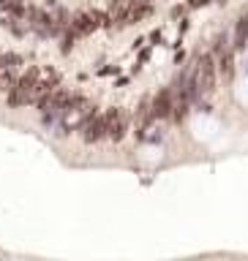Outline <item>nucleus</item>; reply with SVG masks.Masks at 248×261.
Listing matches in <instances>:
<instances>
[{"label": "nucleus", "instance_id": "1", "mask_svg": "<svg viewBox=\"0 0 248 261\" xmlns=\"http://www.w3.org/2000/svg\"><path fill=\"white\" fill-rule=\"evenodd\" d=\"M38 76H41V68H30L19 71L17 79H14L11 90L6 93V104L11 109H22V106H33V98H35V85H38Z\"/></svg>", "mask_w": 248, "mask_h": 261}, {"label": "nucleus", "instance_id": "2", "mask_svg": "<svg viewBox=\"0 0 248 261\" xmlns=\"http://www.w3.org/2000/svg\"><path fill=\"white\" fill-rule=\"evenodd\" d=\"M25 19H28V28L33 30L38 38H58V35H60L58 25H55V19H52V14L44 11V8L30 6L28 11H25Z\"/></svg>", "mask_w": 248, "mask_h": 261}, {"label": "nucleus", "instance_id": "3", "mask_svg": "<svg viewBox=\"0 0 248 261\" xmlns=\"http://www.w3.org/2000/svg\"><path fill=\"white\" fill-rule=\"evenodd\" d=\"M194 74H196V87H199V93L207 95L216 90V76H218V68H216V58L210 52L202 55L194 65Z\"/></svg>", "mask_w": 248, "mask_h": 261}, {"label": "nucleus", "instance_id": "4", "mask_svg": "<svg viewBox=\"0 0 248 261\" xmlns=\"http://www.w3.org/2000/svg\"><path fill=\"white\" fill-rule=\"evenodd\" d=\"M104 122H106V139L109 142H123L125 134H128L131 117L125 115L120 106H112V109L104 112Z\"/></svg>", "mask_w": 248, "mask_h": 261}, {"label": "nucleus", "instance_id": "5", "mask_svg": "<svg viewBox=\"0 0 248 261\" xmlns=\"http://www.w3.org/2000/svg\"><path fill=\"white\" fill-rule=\"evenodd\" d=\"M79 136H82L85 145H98V142L106 139V122H104V115L101 112H95L93 117H90L88 122H85L82 128L77 131Z\"/></svg>", "mask_w": 248, "mask_h": 261}, {"label": "nucleus", "instance_id": "6", "mask_svg": "<svg viewBox=\"0 0 248 261\" xmlns=\"http://www.w3.org/2000/svg\"><path fill=\"white\" fill-rule=\"evenodd\" d=\"M172 106H175V93H172V87H161L158 93H155V98H150V109H153L155 120L172 117Z\"/></svg>", "mask_w": 248, "mask_h": 261}, {"label": "nucleus", "instance_id": "7", "mask_svg": "<svg viewBox=\"0 0 248 261\" xmlns=\"http://www.w3.org/2000/svg\"><path fill=\"white\" fill-rule=\"evenodd\" d=\"M150 14H153L150 0H128L125 3V25H136L145 17H150Z\"/></svg>", "mask_w": 248, "mask_h": 261}, {"label": "nucleus", "instance_id": "8", "mask_svg": "<svg viewBox=\"0 0 248 261\" xmlns=\"http://www.w3.org/2000/svg\"><path fill=\"white\" fill-rule=\"evenodd\" d=\"M216 68H218V74H224L226 79H232V74H235V49L232 47L221 49V52L216 55Z\"/></svg>", "mask_w": 248, "mask_h": 261}, {"label": "nucleus", "instance_id": "9", "mask_svg": "<svg viewBox=\"0 0 248 261\" xmlns=\"http://www.w3.org/2000/svg\"><path fill=\"white\" fill-rule=\"evenodd\" d=\"M246 44H248V14H243V17L237 19V25H235V41H232V49L240 52V49H246Z\"/></svg>", "mask_w": 248, "mask_h": 261}, {"label": "nucleus", "instance_id": "10", "mask_svg": "<svg viewBox=\"0 0 248 261\" xmlns=\"http://www.w3.org/2000/svg\"><path fill=\"white\" fill-rule=\"evenodd\" d=\"M58 38H60V44H58V47H60V52H63V55H68L71 49H74V44H77V38H79V35L74 33L71 28H65L63 33L58 35Z\"/></svg>", "mask_w": 248, "mask_h": 261}, {"label": "nucleus", "instance_id": "11", "mask_svg": "<svg viewBox=\"0 0 248 261\" xmlns=\"http://www.w3.org/2000/svg\"><path fill=\"white\" fill-rule=\"evenodd\" d=\"M207 3H210V0H188L186 6L188 8H202V6H207Z\"/></svg>", "mask_w": 248, "mask_h": 261}, {"label": "nucleus", "instance_id": "12", "mask_svg": "<svg viewBox=\"0 0 248 261\" xmlns=\"http://www.w3.org/2000/svg\"><path fill=\"white\" fill-rule=\"evenodd\" d=\"M186 8H188V6H175V8H172V19L183 17V14H186Z\"/></svg>", "mask_w": 248, "mask_h": 261}]
</instances>
